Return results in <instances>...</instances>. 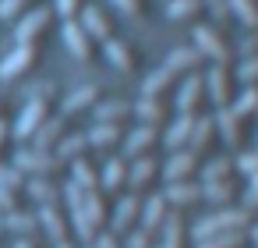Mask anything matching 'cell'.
<instances>
[{"mask_svg": "<svg viewBox=\"0 0 258 248\" xmlns=\"http://www.w3.org/2000/svg\"><path fill=\"white\" fill-rule=\"evenodd\" d=\"M247 237H251V244H254V248H258V220H254V223H251V230H247Z\"/></svg>", "mask_w": 258, "mask_h": 248, "instance_id": "obj_55", "label": "cell"}, {"mask_svg": "<svg viewBox=\"0 0 258 248\" xmlns=\"http://www.w3.org/2000/svg\"><path fill=\"white\" fill-rule=\"evenodd\" d=\"M68 167H71V181H75L82 191H96V188H99V170L92 167L89 156H78V160H71Z\"/></svg>", "mask_w": 258, "mask_h": 248, "instance_id": "obj_36", "label": "cell"}, {"mask_svg": "<svg viewBox=\"0 0 258 248\" xmlns=\"http://www.w3.org/2000/svg\"><path fill=\"white\" fill-rule=\"evenodd\" d=\"M205 64H209V61L202 57V50H198L195 43H191V46H177V50L166 57V68H170V71H177L180 78H187V75H198Z\"/></svg>", "mask_w": 258, "mask_h": 248, "instance_id": "obj_19", "label": "cell"}, {"mask_svg": "<svg viewBox=\"0 0 258 248\" xmlns=\"http://www.w3.org/2000/svg\"><path fill=\"white\" fill-rule=\"evenodd\" d=\"M60 36H64L68 50H71V54H75L78 61H92V57H96V39H92V36L85 32V25H82V22L68 18V22H64V32H60Z\"/></svg>", "mask_w": 258, "mask_h": 248, "instance_id": "obj_17", "label": "cell"}, {"mask_svg": "<svg viewBox=\"0 0 258 248\" xmlns=\"http://www.w3.org/2000/svg\"><path fill=\"white\" fill-rule=\"evenodd\" d=\"M170 213H173V206L166 202V195H163V191H152V195L145 199V206H142V220H138V227H145V230L159 234V230L166 227Z\"/></svg>", "mask_w": 258, "mask_h": 248, "instance_id": "obj_16", "label": "cell"}, {"mask_svg": "<svg viewBox=\"0 0 258 248\" xmlns=\"http://www.w3.org/2000/svg\"><path fill=\"white\" fill-rule=\"evenodd\" d=\"M50 117V96L43 92V96H32L29 103H25V110L18 114V124H15V138H32L36 131H39V124Z\"/></svg>", "mask_w": 258, "mask_h": 248, "instance_id": "obj_11", "label": "cell"}, {"mask_svg": "<svg viewBox=\"0 0 258 248\" xmlns=\"http://www.w3.org/2000/svg\"><path fill=\"white\" fill-rule=\"evenodd\" d=\"M50 25H53V11H46V8L29 11V15L15 25V39H18V46H25V43H39V36H43Z\"/></svg>", "mask_w": 258, "mask_h": 248, "instance_id": "obj_13", "label": "cell"}, {"mask_svg": "<svg viewBox=\"0 0 258 248\" xmlns=\"http://www.w3.org/2000/svg\"><path fill=\"white\" fill-rule=\"evenodd\" d=\"M0 184H8V188H15V191H25L29 174L18 170V167H4V163H0Z\"/></svg>", "mask_w": 258, "mask_h": 248, "instance_id": "obj_43", "label": "cell"}, {"mask_svg": "<svg viewBox=\"0 0 258 248\" xmlns=\"http://www.w3.org/2000/svg\"><path fill=\"white\" fill-rule=\"evenodd\" d=\"M36 57H39V50H36V43H25V46H15L4 61H0V78H18V75H25L32 64H36Z\"/></svg>", "mask_w": 258, "mask_h": 248, "instance_id": "obj_21", "label": "cell"}, {"mask_svg": "<svg viewBox=\"0 0 258 248\" xmlns=\"http://www.w3.org/2000/svg\"><path fill=\"white\" fill-rule=\"evenodd\" d=\"M205 4H209V11H212L216 25H219V29H226V22L233 18V8H230V0H205Z\"/></svg>", "mask_w": 258, "mask_h": 248, "instance_id": "obj_45", "label": "cell"}, {"mask_svg": "<svg viewBox=\"0 0 258 248\" xmlns=\"http://www.w3.org/2000/svg\"><path fill=\"white\" fill-rule=\"evenodd\" d=\"M202 191H205V202L219 209V206H237L244 195V184L237 177H223V181H202Z\"/></svg>", "mask_w": 258, "mask_h": 248, "instance_id": "obj_15", "label": "cell"}, {"mask_svg": "<svg viewBox=\"0 0 258 248\" xmlns=\"http://www.w3.org/2000/svg\"><path fill=\"white\" fill-rule=\"evenodd\" d=\"M251 117L233 103V107H223V110H216V128H219V138L230 145V149H244L247 145V135H251Z\"/></svg>", "mask_w": 258, "mask_h": 248, "instance_id": "obj_4", "label": "cell"}, {"mask_svg": "<svg viewBox=\"0 0 258 248\" xmlns=\"http://www.w3.org/2000/svg\"><path fill=\"white\" fill-rule=\"evenodd\" d=\"M233 18H240L247 29H258V0H230Z\"/></svg>", "mask_w": 258, "mask_h": 248, "instance_id": "obj_40", "label": "cell"}, {"mask_svg": "<svg viewBox=\"0 0 258 248\" xmlns=\"http://www.w3.org/2000/svg\"><path fill=\"white\" fill-rule=\"evenodd\" d=\"M92 117H96V124H127L135 117V103H127V100H99L92 107Z\"/></svg>", "mask_w": 258, "mask_h": 248, "instance_id": "obj_22", "label": "cell"}, {"mask_svg": "<svg viewBox=\"0 0 258 248\" xmlns=\"http://www.w3.org/2000/svg\"><path fill=\"white\" fill-rule=\"evenodd\" d=\"M233 54H237L240 61H247V57H258V29H251V36H247V39H240V43L233 46Z\"/></svg>", "mask_w": 258, "mask_h": 248, "instance_id": "obj_48", "label": "cell"}, {"mask_svg": "<svg viewBox=\"0 0 258 248\" xmlns=\"http://www.w3.org/2000/svg\"><path fill=\"white\" fill-rule=\"evenodd\" d=\"M127 174H131V160L127 156H113L103 170H99V188L103 191H120L127 184Z\"/></svg>", "mask_w": 258, "mask_h": 248, "instance_id": "obj_31", "label": "cell"}, {"mask_svg": "<svg viewBox=\"0 0 258 248\" xmlns=\"http://www.w3.org/2000/svg\"><path fill=\"white\" fill-rule=\"evenodd\" d=\"M237 78L240 85H258V57H247L237 64Z\"/></svg>", "mask_w": 258, "mask_h": 248, "instance_id": "obj_46", "label": "cell"}, {"mask_svg": "<svg viewBox=\"0 0 258 248\" xmlns=\"http://www.w3.org/2000/svg\"><path fill=\"white\" fill-rule=\"evenodd\" d=\"M173 114H177L173 100H163V96H142V100L135 103V117H138V124L166 128V124L173 121Z\"/></svg>", "mask_w": 258, "mask_h": 248, "instance_id": "obj_10", "label": "cell"}, {"mask_svg": "<svg viewBox=\"0 0 258 248\" xmlns=\"http://www.w3.org/2000/svg\"><path fill=\"white\" fill-rule=\"evenodd\" d=\"M0 209H4V213H15V209H22V199H18V191H15V188H8V184H0Z\"/></svg>", "mask_w": 258, "mask_h": 248, "instance_id": "obj_49", "label": "cell"}, {"mask_svg": "<svg viewBox=\"0 0 258 248\" xmlns=\"http://www.w3.org/2000/svg\"><path fill=\"white\" fill-rule=\"evenodd\" d=\"M15 167L25 170L29 177H57L68 163L53 153V149H22L15 156Z\"/></svg>", "mask_w": 258, "mask_h": 248, "instance_id": "obj_6", "label": "cell"}, {"mask_svg": "<svg viewBox=\"0 0 258 248\" xmlns=\"http://www.w3.org/2000/svg\"><path fill=\"white\" fill-rule=\"evenodd\" d=\"M117 11H124L127 18H145L149 15V0H113Z\"/></svg>", "mask_w": 258, "mask_h": 248, "instance_id": "obj_47", "label": "cell"}, {"mask_svg": "<svg viewBox=\"0 0 258 248\" xmlns=\"http://www.w3.org/2000/svg\"><path fill=\"white\" fill-rule=\"evenodd\" d=\"M237 107L258 124V85H244L240 89V96H237Z\"/></svg>", "mask_w": 258, "mask_h": 248, "instance_id": "obj_42", "label": "cell"}, {"mask_svg": "<svg viewBox=\"0 0 258 248\" xmlns=\"http://www.w3.org/2000/svg\"><path fill=\"white\" fill-rule=\"evenodd\" d=\"M15 248H36V241H32V237H18Z\"/></svg>", "mask_w": 258, "mask_h": 248, "instance_id": "obj_56", "label": "cell"}, {"mask_svg": "<svg viewBox=\"0 0 258 248\" xmlns=\"http://www.w3.org/2000/svg\"><path fill=\"white\" fill-rule=\"evenodd\" d=\"M195 248H251V237L244 230H237V234H216V237L195 241Z\"/></svg>", "mask_w": 258, "mask_h": 248, "instance_id": "obj_39", "label": "cell"}, {"mask_svg": "<svg viewBox=\"0 0 258 248\" xmlns=\"http://www.w3.org/2000/svg\"><path fill=\"white\" fill-rule=\"evenodd\" d=\"M216 138H219V128H216V114H202L198 117V124H195V135H191V142H187V149L191 153H198L202 160L212 153V145H216Z\"/></svg>", "mask_w": 258, "mask_h": 248, "instance_id": "obj_20", "label": "cell"}, {"mask_svg": "<svg viewBox=\"0 0 258 248\" xmlns=\"http://www.w3.org/2000/svg\"><path fill=\"white\" fill-rule=\"evenodd\" d=\"M254 149H258V145H254Z\"/></svg>", "mask_w": 258, "mask_h": 248, "instance_id": "obj_60", "label": "cell"}, {"mask_svg": "<svg viewBox=\"0 0 258 248\" xmlns=\"http://www.w3.org/2000/svg\"><path fill=\"white\" fill-rule=\"evenodd\" d=\"M166 15L170 22H198L202 15H209V4L205 0H170Z\"/></svg>", "mask_w": 258, "mask_h": 248, "instance_id": "obj_37", "label": "cell"}, {"mask_svg": "<svg viewBox=\"0 0 258 248\" xmlns=\"http://www.w3.org/2000/svg\"><path fill=\"white\" fill-rule=\"evenodd\" d=\"M124 248H156V234L145 227H131L124 234Z\"/></svg>", "mask_w": 258, "mask_h": 248, "instance_id": "obj_41", "label": "cell"}, {"mask_svg": "<svg viewBox=\"0 0 258 248\" xmlns=\"http://www.w3.org/2000/svg\"><path fill=\"white\" fill-rule=\"evenodd\" d=\"M163 195H166V202H170L177 213H184V209H198V206L205 202L202 181H166Z\"/></svg>", "mask_w": 258, "mask_h": 248, "instance_id": "obj_12", "label": "cell"}, {"mask_svg": "<svg viewBox=\"0 0 258 248\" xmlns=\"http://www.w3.org/2000/svg\"><path fill=\"white\" fill-rule=\"evenodd\" d=\"M163 177V163L156 160V156H138V160H131V174H127V184H131V191H149L156 181Z\"/></svg>", "mask_w": 258, "mask_h": 248, "instance_id": "obj_14", "label": "cell"}, {"mask_svg": "<svg viewBox=\"0 0 258 248\" xmlns=\"http://www.w3.org/2000/svg\"><path fill=\"white\" fill-rule=\"evenodd\" d=\"M25 195L36 206H57V202H64V184H57L53 177H29Z\"/></svg>", "mask_w": 258, "mask_h": 248, "instance_id": "obj_26", "label": "cell"}, {"mask_svg": "<svg viewBox=\"0 0 258 248\" xmlns=\"http://www.w3.org/2000/svg\"><path fill=\"white\" fill-rule=\"evenodd\" d=\"M96 103H99V85H82V89H75L71 96H64L60 114H64V117H75V114H82V110H92Z\"/></svg>", "mask_w": 258, "mask_h": 248, "instance_id": "obj_34", "label": "cell"}, {"mask_svg": "<svg viewBox=\"0 0 258 248\" xmlns=\"http://www.w3.org/2000/svg\"><path fill=\"white\" fill-rule=\"evenodd\" d=\"M4 234H15V237H32L39 230V213H29V209H15V213H4Z\"/></svg>", "mask_w": 258, "mask_h": 248, "instance_id": "obj_32", "label": "cell"}, {"mask_svg": "<svg viewBox=\"0 0 258 248\" xmlns=\"http://www.w3.org/2000/svg\"><path fill=\"white\" fill-rule=\"evenodd\" d=\"M244 206L258 209V174H251V177H247V188H244Z\"/></svg>", "mask_w": 258, "mask_h": 248, "instance_id": "obj_53", "label": "cell"}, {"mask_svg": "<svg viewBox=\"0 0 258 248\" xmlns=\"http://www.w3.org/2000/svg\"><path fill=\"white\" fill-rule=\"evenodd\" d=\"M177 85H180V75L163 64V68H156V71L142 82V96H163V100H170V96L177 92Z\"/></svg>", "mask_w": 258, "mask_h": 248, "instance_id": "obj_25", "label": "cell"}, {"mask_svg": "<svg viewBox=\"0 0 258 248\" xmlns=\"http://www.w3.org/2000/svg\"><path fill=\"white\" fill-rule=\"evenodd\" d=\"M89 149H92V145H89V135H85V131H75V135H64V138L57 142V149H53V153H57L64 163H71V160L85 156Z\"/></svg>", "mask_w": 258, "mask_h": 248, "instance_id": "obj_38", "label": "cell"}, {"mask_svg": "<svg viewBox=\"0 0 258 248\" xmlns=\"http://www.w3.org/2000/svg\"><path fill=\"white\" fill-rule=\"evenodd\" d=\"M195 124H198V117L177 114V121H173V124H166V131H163V145H166L170 153L187 149V142H191V135H195Z\"/></svg>", "mask_w": 258, "mask_h": 248, "instance_id": "obj_28", "label": "cell"}, {"mask_svg": "<svg viewBox=\"0 0 258 248\" xmlns=\"http://www.w3.org/2000/svg\"><path fill=\"white\" fill-rule=\"evenodd\" d=\"M8 135H11V128H8L4 121H0V149H4V142H8Z\"/></svg>", "mask_w": 258, "mask_h": 248, "instance_id": "obj_54", "label": "cell"}, {"mask_svg": "<svg viewBox=\"0 0 258 248\" xmlns=\"http://www.w3.org/2000/svg\"><path fill=\"white\" fill-rule=\"evenodd\" d=\"M159 142H163V128H156V124H135V128L124 135V156H127V160L152 156Z\"/></svg>", "mask_w": 258, "mask_h": 248, "instance_id": "obj_8", "label": "cell"}, {"mask_svg": "<svg viewBox=\"0 0 258 248\" xmlns=\"http://www.w3.org/2000/svg\"><path fill=\"white\" fill-rule=\"evenodd\" d=\"M237 174H244V177L258 174V149H240L237 153Z\"/></svg>", "mask_w": 258, "mask_h": 248, "instance_id": "obj_44", "label": "cell"}, {"mask_svg": "<svg viewBox=\"0 0 258 248\" xmlns=\"http://www.w3.org/2000/svg\"><path fill=\"white\" fill-rule=\"evenodd\" d=\"M96 248H124V237L120 234H113L110 227H103L99 234H96V241H92Z\"/></svg>", "mask_w": 258, "mask_h": 248, "instance_id": "obj_50", "label": "cell"}, {"mask_svg": "<svg viewBox=\"0 0 258 248\" xmlns=\"http://www.w3.org/2000/svg\"><path fill=\"white\" fill-rule=\"evenodd\" d=\"M89 145L92 149H103V153H110V149H117V145H124V124H92L89 131Z\"/></svg>", "mask_w": 258, "mask_h": 248, "instance_id": "obj_30", "label": "cell"}, {"mask_svg": "<svg viewBox=\"0 0 258 248\" xmlns=\"http://www.w3.org/2000/svg\"><path fill=\"white\" fill-rule=\"evenodd\" d=\"M0 234H4V220H0Z\"/></svg>", "mask_w": 258, "mask_h": 248, "instance_id": "obj_58", "label": "cell"}, {"mask_svg": "<svg viewBox=\"0 0 258 248\" xmlns=\"http://www.w3.org/2000/svg\"><path fill=\"white\" fill-rule=\"evenodd\" d=\"M163 237H159V248H195V241H191V227H187V220L173 209L170 213V220H166V227L159 230Z\"/></svg>", "mask_w": 258, "mask_h": 248, "instance_id": "obj_23", "label": "cell"}, {"mask_svg": "<svg viewBox=\"0 0 258 248\" xmlns=\"http://www.w3.org/2000/svg\"><path fill=\"white\" fill-rule=\"evenodd\" d=\"M82 25H85V32H89L96 43H110V39H117L113 22H110V15H106L103 8H82Z\"/></svg>", "mask_w": 258, "mask_h": 248, "instance_id": "obj_24", "label": "cell"}, {"mask_svg": "<svg viewBox=\"0 0 258 248\" xmlns=\"http://www.w3.org/2000/svg\"><path fill=\"white\" fill-rule=\"evenodd\" d=\"M68 135V117L64 114H50L43 124H39V131L32 135V149H57V142Z\"/></svg>", "mask_w": 258, "mask_h": 248, "instance_id": "obj_27", "label": "cell"}, {"mask_svg": "<svg viewBox=\"0 0 258 248\" xmlns=\"http://www.w3.org/2000/svg\"><path fill=\"white\" fill-rule=\"evenodd\" d=\"M202 156L191 149H177L170 153V160L163 163V181H198L202 177Z\"/></svg>", "mask_w": 258, "mask_h": 248, "instance_id": "obj_9", "label": "cell"}, {"mask_svg": "<svg viewBox=\"0 0 258 248\" xmlns=\"http://www.w3.org/2000/svg\"><path fill=\"white\" fill-rule=\"evenodd\" d=\"M195 46L202 50V57H205L209 64H233V61H237L233 39H230L226 29H219V25L198 22V25H195Z\"/></svg>", "mask_w": 258, "mask_h": 248, "instance_id": "obj_3", "label": "cell"}, {"mask_svg": "<svg viewBox=\"0 0 258 248\" xmlns=\"http://www.w3.org/2000/svg\"><path fill=\"white\" fill-rule=\"evenodd\" d=\"M223 177H237V156L233 153H216L202 163L198 181H223Z\"/></svg>", "mask_w": 258, "mask_h": 248, "instance_id": "obj_33", "label": "cell"}, {"mask_svg": "<svg viewBox=\"0 0 258 248\" xmlns=\"http://www.w3.org/2000/svg\"><path fill=\"white\" fill-rule=\"evenodd\" d=\"M32 0H0V18H18Z\"/></svg>", "mask_w": 258, "mask_h": 248, "instance_id": "obj_51", "label": "cell"}, {"mask_svg": "<svg viewBox=\"0 0 258 248\" xmlns=\"http://www.w3.org/2000/svg\"><path fill=\"white\" fill-rule=\"evenodd\" d=\"M142 206H145V199H142L138 191L120 195V199H117V206L110 209V230L124 237L131 227H138V220H142Z\"/></svg>", "mask_w": 258, "mask_h": 248, "instance_id": "obj_7", "label": "cell"}, {"mask_svg": "<svg viewBox=\"0 0 258 248\" xmlns=\"http://www.w3.org/2000/svg\"><path fill=\"white\" fill-rule=\"evenodd\" d=\"M103 46H106V57H110V64H113L117 71H124V75H135V71H138V50H135L131 43L110 39V43H103Z\"/></svg>", "mask_w": 258, "mask_h": 248, "instance_id": "obj_29", "label": "cell"}, {"mask_svg": "<svg viewBox=\"0 0 258 248\" xmlns=\"http://www.w3.org/2000/svg\"><path fill=\"white\" fill-rule=\"evenodd\" d=\"M82 248H96V244H82Z\"/></svg>", "mask_w": 258, "mask_h": 248, "instance_id": "obj_59", "label": "cell"}, {"mask_svg": "<svg viewBox=\"0 0 258 248\" xmlns=\"http://www.w3.org/2000/svg\"><path fill=\"white\" fill-rule=\"evenodd\" d=\"M85 216L103 230V227H110V199H106V191L103 188H96V191H85Z\"/></svg>", "mask_w": 258, "mask_h": 248, "instance_id": "obj_35", "label": "cell"}, {"mask_svg": "<svg viewBox=\"0 0 258 248\" xmlns=\"http://www.w3.org/2000/svg\"><path fill=\"white\" fill-rule=\"evenodd\" d=\"M258 220V209L237 202V206H219L212 209L209 216H202L195 227H191V241H205V237H216V234H237V230H251V223Z\"/></svg>", "mask_w": 258, "mask_h": 248, "instance_id": "obj_1", "label": "cell"}, {"mask_svg": "<svg viewBox=\"0 0 258 248\" xmlns=\"http://www.w3.org/2000/svg\"><path fill=\"white\" fill-rule=\"evenodd\" d=\"M205 92H209V103H212L216 110L233 107L237 96H240L237 68H233V64H209V71H205Z\"/></svg>", "mask_w": 258, "mask_h": 248, "instance_id": "obj_2", "label": "cell"}, {"mask_svg": "<svg viewBox=\"0 0 258 248\" xmlns=\"http://www.w3.org/2000/svg\"><path fill=\"white\" fill-rule=\"evenodd\" d=\"M36 213H39V230H46V237L53 244L71 237V220L64 216V209H57V206H36Z\"/></svg>", "mask_w": 258, "mask_h": 248, "instance_id": "obj_18", "label": "cell"}, {"mask_svg": "<svg viewBox=\"0 0 258 248\" xmlns=\"http://www.w3.org/2000/svg\"><path fill=\"white\" fill-rule=\"evenodd\" d=\"M82 11V0H57V15L68 22V18H75Z\"/></svg>", "mask_w": 258, "mask_h": 248, "instance_id": "obj_52", "label": "cell"}, {"mask_svg": "<svg viewBox=\"0 0 258 248\" xmlns=\"http://www.w3.org/2000/svg\"><path fill=\"white\" fill-rule=\"evenodd\" d=\"M53 248H78V244H71V237H68V241H57Z\"/></svg>", "mask_w": 258, "mask_h": 248, "instance_id": "obj_57", "label": "cell"}, {"mask_svg": "<svg viewBox=\"0 0 258 248\" xmlns=\"http://www.w3.org/2000/svg\"><path fill=\"white\" fill-rule=\"evenodd\" d=\"M173 96H177V100H173L177 114H187V117H202V114L209 110L205 75L198 71V75H187V78H180V85H177V92H173Z\"/></svg>", "mask_w": 258, "mask_h": 248, "instance_id": "obj_5", "label": "cell"}]
</instances>
